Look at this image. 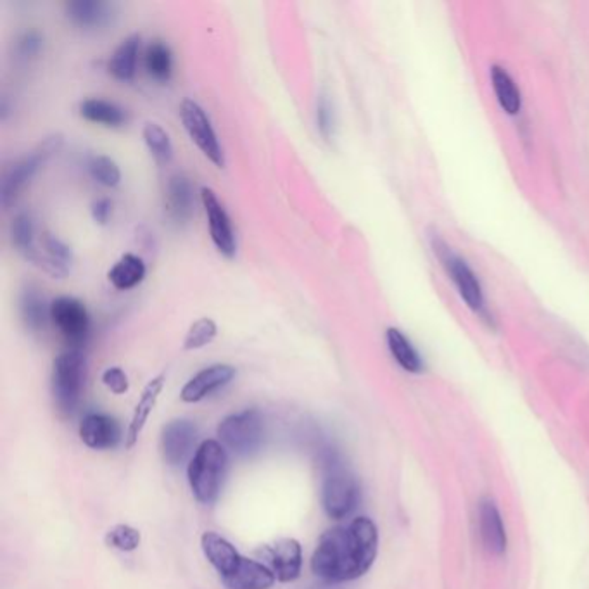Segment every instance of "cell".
<instances>
[{
	"instance_id": "obj_6",
	"label": "cell",
	"mask_w": 589,
	"mask_h": 589,
	"mask_svg": "<svg viewBox=\"0 0 589 589\" xmlns=\"http://www.w3.org/2000/svg\"><path fill=\"white\" fill-rule=\"evenodd\" d=\"M62 145V135H51L47 139L40 142L29 154L18 160L7 173L4 175L2 180V206L9 209L20 194L25 191V187L33 180V176L40 171V168L57 154V151Z\"/></svg>"
},
{
	"instance_id": "obj_8",
	"label": "cell",
	"mask_w": 589,
	"mask_h": 589,
	"mask_svg": "<svg viewBox=\"0 0 589 589\" xmlns=\"http://www.w3.org/2000/svg\"><path fill=\"white\" fill-rule=\"evenodd\" d=\"M180 119L191 141L196 143L199 151L218 168L225 167V154L213 123L206 111L192 99H184L180 104Z\"/></svg>"
},
{
	"instance_id": "obj_16",
	"label": "cell",
	"mask_w": 589,
	"mask_h": 589,
	"mask_svg": "<svg viewBox=\"0 0 589 589\" xmlns=\"http://www.w3.org/2000/svg\"><path fill=\"white\" fill-rule=\"evenodd\" d=\"M64 12L75 27L97 29L111 23L114 7L104 0H71L66 2Z\"/></svg>"
},
{
	"instance_id": "obj_33",
	"label": "cell",
	"mask_w": 589,
	"mask_h": 589,
	"mask_svg": "<svg viewBox=\"0 0 589 589\" xmlns=\"http://www.w3.org/2000/svg\"><path fill=\"white\" fill-rule=\"evenodd\" d=\"M316 127H318L320 135L325 141H331L334 137L336 116H334L332 102L329 101L327 95H320V99L316 102Z\"/></svg>"
},
{
	"instance_id": "obj_24",
	"label": "cell",
	"mask_w": 589,
	"mask_h": 589,
	"mask_svg": "<svg viewBox=\"0 0 589 589\" xmlns=\"http://www.w3.org/2000/svg\"><path fill=\"white\" fill-rule=\"evenodd\" d=\"M20 315L23 325L31 332L44 329L47 316H51V305H47L44 292L35 285H27L23 289L20 296Z\"/></svg>"
},
{
	"instance_id": "obj_30",
	"label": "cell",
	"mask_w": 589,
	"mask_h": 589,
	"mask_svg": "<svg viewBox=\"0 0 589 589\" xmlns=\"http://www.w3.org/2000/svg\"><path fill=\"white\" fill-rule=\"evenodd\" d=\"M218 334V325L213 318H199L196 320L187 334H185V339H184V349L185 351H196V349H202L206 348L208 344H211L215 340V337Z\"/></svg>"
},
{
	"instance_id": "obj_5",
	"label": "cell",
	"mask_w": 589,
	"mask_h": 589,
	"mask_svg": "<svg viewBox=\"0 0 589 589\" xmlns=\"http://www.w3.org/2000/svg\"><path fill=\"white\" fill-rule=\"evenodd\" d=\"M85 373L86 364L80 349H68L54 360L51 384L54 403L61 413L70 415L78 406L84 391Z\"/></svg>"
},
{
	"instance_id": "obj_4",
	"label": "cell",
	"mask_w": 589,
	"mask_h": 589,
	"mask_svg": "<svg viewBox=\"0 0 589 589\" xmlns=\"http://www.w3.org/2000/svg\"><path fill=\"white\" fill-rule=\"evenodd\" d=\"M430 244L465 305L484 320H489L484 289L470 265L460 254L454 253L439 235H432Z\"/></svg>"
},
{
	"instance_id": "obj_19",
	"label": "cell",
	"mask_w": 589,
	"mask_h": 589,
	"mask_svg": "<svg viewBox=\"0 0 589 589\" xmlns=\"http://www.w3.org/2000/svg\"><path fill=\"white\" fill-rule=\"evenodd\" d=\"M142 38L139 33L128 35L112 53L108 62V71L119 82H132L137 73V61L141 54Z\"/></svg>"
},
{
	"instance_id": "obj_27",
	"label": "cell",
	"mask_w": 589,
	"mask_h": 589,
	"mask_svg": "<svg viewBox=\"0 0 589 589\" xmlns=\"http://www.w3.org/2000/svg\"><path fill=\"white\" fill-rule=\"evenodd\" d=\"M143 66L152 80L168 84L173 75V54L168 44L163 40H152L143 53Z\"/></svg>"
},
{
	"instance_id": "obj_11",
	"label": "cell",
	"mask_w": 589,
	"mask_h": 589,
	"mask_svg": "<svg viewBox=\"0 0 589 589\" xmlns=\"http://www.w3.org/2000/svg\"><path fill=\"white\" fill-rule=\"evenodd\" d=\"M197 427L191 421L176 419L165 425L161 434V451L168 465H182L194 451Z\"/></svg>"
},
{
	"instance_id": "obj_26",
	"label": "cell",
	"mask_w": 589,
	"mask_h": 589,
	"mask_svg": "<svg viewBox=\"0 0 589 589\" xmlns=\"http://www.w3.org/2000/svg\"><path fill=\"white\" fill-rule=\"evenodd\" d=\"M491 85L495 90V95L502 106V110L515 116L522 110V95L520 90L515 84V80L511 78V75L506 71L505 68L495 64L491 66Z\"/></svg>"
},
{
	"instance_id": "obj_23",
	"label": "cell",
	"mask_w": 589,
	"mask_h": 589,
	"mask_svg": "<svg viewBox=\"0 0 589 589\" xmlns=\"http://www.w3.org/2000/svg\"><path fill=\"white\" fill-rule=\"evenodd\" d=\"M147 268L141 256L123 254L108 272V281L111 282L116 290H130L137 287L145 279Z\"/></svg>"
},
{
	"instance_id": "obj_18",
	"label": "cell",
	"mask_w": 589,
	"mask_h": 589,
	"mask_svg": "<svg viewBox=\"0 0 589 589\" xmlns=\"http://www.w3.org/2000/svg\"><path fill=\"white\" fill-rule=\"evenodd\" d=\"M479 529L487 552L502 555L506 550V533L498 506L493 500H482L479 506Z\"/></svg>"
},
{
	"instance_id": "obj_31",
	"label": "cell",
	"mask_w": 589,
	"mask_h": 589,
	"mask_svg": "<svg viewBox=\"0 0 589 589\" xmlns=\"http://www.w3.org/2000/svg\"><path fill=\"white\" fill-rule=\"evenodd\" d=\"M88 173L97 184L110 189L118 187L121 182V169L110 156H94L88 161Z\"/></svg>"
},
{
	"instance_id": "obj_29",
	"label": "cell",
	"mask_w": 589,
	"mask_h": 589,
	"mask_svg": "<svg viewBox=\"0 0 589 589\" xmlns=\"http://www.w3.org/2000/svg\"><path fill=\"white\" fill-rule=\"evenodd\" d=\"M142 137L149 149V152L154 156L158 163H169L173 158V143L169 139V134L154 121H147L142 130Z\"/></svg>"
},
{
	"instance_id": "obj_36",
	"label": "cell",
	"mask_w": 589,
	"mask_h": 589,
	"mask_svg": "<svg viewBox=\"0 0 589 589\" xmlns=\"http://www.w3.org/2000/svg\"><path fill=\"white\" fill-rule=\"evenodd\" d=\"M90 213L94 222L99 225H108L112 217V202L106 197L95 199L90 206Z\"/></svg>"
},
{
	"instance_id": "obj_25",
	"label": "cell",
	"mask_w": 589,
	"mask_h": 589,
	"mask_svg": "<svg viewBox=\"0 0 589 589\" xmlns=\"http://www.w3.org/2000/svg\"><path fill=\"white\" fill-rule=\"evenodd\" d=\"M386 342H388V348L397 365L410 373H421L423 370L421 353L413 346V342L405 336L403 331H399L396 327H389L386 331Z\"/></svg>"
},
{
	"instance_id": "obj_9",
	"label": "cell",
	"mask_w": 589,
	"mask_h": 589,
	"mask_svg": "<svg viewBox=\"0 0 589 589\" xmlns=\"http://www.w3.org/2000/svg\"><path fill=\"white\" fill-rule=\"evenodd\" d=\"M59 334L71 346L80 349L90 332V315L80 299L71 296H59L51 301V316Z\"/></svg>"
},
{
	"instance_id": "obj_35",
	"label": "cell",
	"mask_w": 589,
	"mask_h": 589,
	"mask_svg": "<svg viewBox=\"0 0 589 589\" xmlns=\"http://www.w3.org/2000/svg\"><path fill=\"white\" fill-rule=\"evenodd\" d=\"M42 47H44V37L35 29L25 31L18 40V53L25 59L38 56Z\"/></svg>"
},
{
	"instance_id": "obj_7",
	"label": "cell",
	"mask_w": 589,
	"mask_h": 589,
	"mask_svg": "<svg viewBox=\"0 0 589 589\" xmlns=\"http://www.w3.org/2000/svg\"><path fill=\"white\" fill-rule=\"evenodd\" d=\"M218 438L239 456H251L265 443V421L258 410H242L225 417L218 425Z\"/></svg>"
},
{
	"instance_id": "obj_20",
	"label": "cell",
	"mask_w": 589,
	"mask_h": 589,
	"mask_svg": "<svg viewBox=\"0 0 589 589\" xmlns=\"http://www.w3.org/2000/svg\"><path fill=\"white\" fill-rule=\"evenodd\" d=\"M163 388H165V375H158L154 377L152 380H149V384L143 388V391L141 394V399L134 410V417H132V421H130V427H128V432H127V448H134L135 443L139 441V436H141L145 423H147V419L149 415L152 413L158 399H160V394L163 393Z\"/></svg>"
},
{
	"instance_id": "obj_22",
	"label": "cell",
	"mask_w": 589,
	"mask_h": 589,
	"mask_svg": "<svg viewBox=\"0 0 589 589\" xmlns=\"http://www.w3.org/2000/svg\"><path fill=\"white\" fill-rule=\"evenodd\" d=\"M78 112L86 121L108 128H118L127 123V111L121 106L99 97H90L82 101L78 106Z\"/></svg>"
},
{
	"instance_id": "obj_2",
	"label": "cell",
	"mask_w": 589,
	"mask_h": 589,
	"mask_svg": "<svg viewBox=\"0 0 589 589\" xmlns=\"http://www.w3.org/2000/svg\"><path fill=\"white\" fill-rule=\"evenodd\" d=\"M226 472V451L222 443L208 439L196 449L187 478L192 495L202 505H213L222 491Z\"/></svg>"
},
{
	"instance_id": "obj_28",
	"label": "cell",
	"mask_w": 589,
	"mask_h": 589,
	"mask_svg": "<svg viewBox=\"0 0 589 589\" xmlns=\"http://www.w3.org/2000/svg\"><path fill=\"white\" fill-rule=\"evenodd\" d=\"M9 235L16 251L29 261V258L37 251V244H38L37 228L31 215L25 211L18 213L9 226Z\"/></svg>"
},
{
	"instance_id": "obj_15",
	"label": "cell",
	"mask_w": 589,
	"mask_h": 589,
	"mask_svg": "<svg viewBox=\"0 0 589 589\" xmlns=\"http://www.w3.org/2000/svg\"><path fill=\"white\" fill-rule=\"evenodd\" d=\"M80 438L88 448H116L121 441V427L104 413H88L80 423Z\"/></svg>"
},
{
	"instance_id": "obj_34",
	"label": "cell",
	"mask_w": 589,
	"mask_h": 589,
	"mask_svg": "<svg viewBox=\"0 0 589 589\" xmlns=\"http://www.w3.org/2000/svg\"><path fill=\"white\" fill-rule=\"evenodd\" d=\"M102 384L114 394H125L130 389L128 377L119 366H110L104 370Z\"/></svg>"
},
{
	"instance_id": "obj_21",
	"label": "cell",
	"mask_w": 589,
	"mask_h": 589,
	"mask_svg": "<svg viewBox=\"0 0 589 589\" xmlns=\"http://www.w3.org/2000/svg\"><path fill=\"white\" fill-rule=\"evenodd\" d=\"M222 583L226 589H270L275 583V576L263 563L244 559L241 569Z\"/></svg>"
},
{
	"instance_id": "obj_14",
	"label": "cell",
	"mask_w": 589,
	"mask_h": 589,
	"mask_svg": "<svg viewBox=\"0 0 589 589\" xmlns=\"http://www.w3.org/2000/svg\"><path fill=\"white\" fill-rule=\"evenodd\" d=\"M200 548L204 557L217 569L220 579L225 581L232 577L242 565L246 557H242L235 546L226 541L224 536L217 533H204L200 537Z\"/></svg>"
},
{
	"instance_id": "obj_3",
	"label": "cell",
	"mask_w": 589,
	"mask_h": 589,
	"mask_svg": "<svg viewBox=\"0 0 589 589\" xmlns=\"http://www.w3.org/2000/svg\"><path fill=\"white\" fill-rule=\"evenodd\" d=\"M358 502V480L336 454L329 453L325 456V478L322 484V505L325 513L334 520H342L355 511Z\"/></svg>"
},
{
	"instance_id": "obj_13",
	"label": "cell",
	"mask_w": 589,
	"mask_h": 589,
	"mask_svg": "<svg viewBox=\"0 0 589 589\" xmlns=\"http://www.w3.org/2000/svg\"><path fill=\"white\" fill-rule=\"evenodd\" d=\"M194 187L185 175L169 176L165 189V213L175 225L187 224L194 215Z\"/></svg>"
},
{
	"instance_id": "obj_12",
	"label": "cell",
	"mask_w": 589,
	"mask_h": 589,
	"mask_svg": "<svg viewBox=\"0 0 589 589\" xmlns=\"http://www.w3.org/2000/svg\"><path fill=\"white\" fill-rule=\"evenodd\" d=\"M237 370L232 365L217 364V365L202 368L196 375L182 388L180 397L185 403H199L209 394L220 391L226 384H230L235 377Z\"/></svg>"
},
{
	"instance_id": "obj_10",
	"label": "cell",
	"mask_w": 589,
	"mask_h": 589,
	"mask_svg": "<svg viewBox=\"0 0 589 589\" xmlns=\"http://www.w3.org/2000/svg\"><path fill=\"white\" fill-rule=\"evenodd\" d=\"M200 202L204 208V213L208 217L209 225V235L218 250V253L224 254L225 258H233L237 253V239L235 232L230 222V217L222 204V200L217 196V192L209 187L200 189Z\"/></svg>"
},
{
	"instance_id": "obj_17",
	"label": "cell",
	"mask_w": 589,
	"mask_h": 589,
	"mask_svg": "<svg viewBox=\"0 0 589 589\" xmlns=\"http://www.w3.org/2000/svg\"><path fill=\"white\" fill-rule=\"evenodd\" d=\"M270 563L272 572L277 581L281 583H292L299 577L303 567V550L301 544L292 539L285 537L277 541L270 548Z\"/></svg>"
},
{
	"instance_id": "obj_32",
	"label": "cell",
	"mask_w": 589,
	"mask_h": 589,
	"mask_svg": "<svg viewBox=\"0 0 589 589\" xmlns=\"http://www.w3.org/2000/svg\"><path fill=\"white\" fill-rule=\"evenodd\" d=\"M141 533L127 524H118L106 534V544L118 552H134L141 546Z\"/></svg>"
},
{
	"instance_id": "obj_1",
	"label": "cell",
	"mask_w": 589,
	"mask_h": 589,
	"mask_svg": "<svg viewBox=\"0 0 589 589\" xmlns=\"http://www.w3.org/2000/svg\"><path fill=\"white\" fill-rule=\"evenodd\" d=\"M379 533L368 517L337 526L320 536L311 557V570L327 583H348L362 577L373 565Z\"/></svg>"
}]
</instances>
